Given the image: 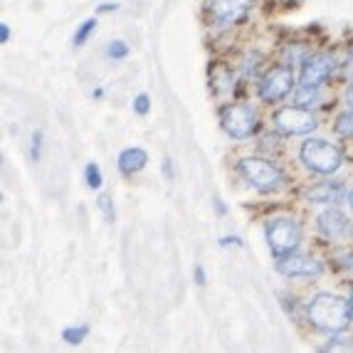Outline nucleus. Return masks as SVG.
<instances>
[{
	"mask_svg": "<svg viewBox=\"0 0 353 353\" xmlns=\"http://www.w3.org/2000/svg\"><path fill=\"white\" fill-rule=\"evenodd\" d=\"M351 309H353V292H351Z\"/></svg>",
	"mask_w": 353,
	"mask_h": 353,
	"instance_id": "31",
	"label": "nucleus"
},
{
	"mask_svg": "<svg viewBox=\"0 0 353 353\" xmlns=\"http://www.w3.org/2000/svg\"><path fill=\"white\" fill-rule=\"evenodd\" d=\"M319 99H321V92H319L316 84H299V89H296V106L309 109V106H314Z\"/></svg>",
	"mask_w": 353,
	"mask_h": 353,
	"instance_id": "14",
	"label": "nucleus"
},
{
	"mask_svg": "<svg viewBox=\"0 0 353 353\" xmlns=\"http://www.w3.org/2000/svg\"><path fill=\"white\" fill-rule=\"evenodd\" d=\"M267 245H270L274 257H287L299 250L301 242V225L294 218H274L265 228Z\"/></svg>",
	"mask_w": 353,
	"mask_h": 353,
	"instance_id": "3",
	"label": "nucleus"
},
{
	"mask_svg": "<svg viewBox=\"0 0 353 353\" xmlns=\"http://www.w3.org/2000/svg\"><path fill=\"white\" fill-rule=\"evenodd\" d=\"M97 205L101 208V212H104L106 223H114V205H112V198L109 195H99V203Z\"/></svg>",
	"mask_w": 353,
	"mask_h": 353,
	"instance_id": "20",
	"label": "nucleus"
},
{
	"mask_svg": "<svg viewBox=\"0 0 353 353\" xmlns=\"http://www.w3.org/2000/svg\"><path fill=\"white\" fill-rule=\"evenodd\" d=\"M40 141H42V134H40V131H37L35 139H32V156H35V159H37V156H40Z\"/></svg>",
	"mask_w": 353,
	"mask_h": 353,
	"instance_id": "23",
	"label": "nucleus"
},
{
	"mask_svg": "<svg viewBox=\"0 0 353 353\" xmlns=\"http://www.w3.org/2000/svg\"><path fill=\"white\" fill-rule=\"evenodd\" d=\"M336 70V57L329 52H319L314 54V57H306L304 65H301V84H316V87H321V84L329 79L331 74H334Z\"/></svg>",
	"mask_w": 353,
	"mask_h": 353,
	"instance_id": "8",
	"label": "nucleus"
},
{
	"mask_svg": "<svg viewBox=\"0 0 353 353\" xmlns=\"http://www.w3.org/2000/svg\"><path fill=\"white\" fill-rule=\"evenodd\" d=\"M8 37H10V28H8V25L3 23V25H0V40L8 42Z\"/></svg>",
	"mask_w": 353,
	"mask_h": 353,
	"instance_id": "25",
	"label": "nucleus"
},
{
	"mask_svg": "<svg viewBox=\"0 0 353 353\" xmlns=\"http://www.w3.org/2000/svg\"><path fill=\"white\" fill-rule=\"evenodd\" d=\"M301 163L309 168V171L319 173V176H331L341 168L343 163V153L336 143H329L324 139H306L301 143Z\"/></svg>",
	"mask_w": 353,
	"mask_h": 353,
	"instance_id": "2",
	"label": "nucleus"
},
{
	"mask_svg": "<svg viewBox=\"0 0 353 353\" xmlns=\"http://www.w3.org/2000/svg\"><path fill=\"white\" fill-rule=\"evenodd\" d=\"M220 245H223V248H228V245H237V248H242L245 242H242L240 237H223V240H220Z\"/></svg>",
	"mask_w": 353,
	"mask_h": 353,
	"instance_id": "22",
	"label": "nucleus"
},
{
	"mask_svg": "<svg viewBox=\"0 0 353 353\" xmlns=\"http://www.w3.org/2000/svg\"><path fill=\"white\" fill-rule=\"evenodd\" d=\"M106 54H109V57H114V59H124L126 54H129V45H126L124 40H117V42H112V45H109Z\"/></svg>",
	"mask_w": 353,
	"mask_h": 353,
	"instance_id": "19",
	"label": "nucleus"
},
{
	"mask_svg": "<svg viewBox=\"0 0 353 353\" xmlns=\"http://www.w3.org/2000/svg\"><path fill=\"white\" fill-rule=\"evenodd\" d=\"M274 124H277L279 131L289 136H304V134H312L316 129V119L309 109L304 106H284L274 114Z\"/></svg>",
	"mask_w": 353,
	"mask_h": 353,
	"instance_id": "6",
	"label": "nucleus"
},
{
	"mask_svg": "<svg viewBox=\"0 0 353 353\" xmlns=\"http://www.w3.org/2000/svg\"><path fill=\"white\" fill-rule=\"evenodd\" d=\"M220 124H223L225 134H230L232 139H250L257 131L259 117L250 104H232L223 109Z\"/></svg>",
	"mask_w": 353,
	"mask_h": 353,
	"instance_id": "5",
	"label": "nucleus"
},
{
	"mask_svg": "<svg viewBox=\"0 0 353 353\" xmlns=\"http://www.w3.org/2000/svg\"><path fill=\"white\" fill-rule=\"evenodd\" d=\"M294 89V72L292 67L282 65V67H274L270 70L265 77H262V82H259V99L262 101H279L289 94Z\"/></svg>",
	"mask_w": 353,
	"mask_h": 353,
	"instance_id": "7",
	"label": "nucleus"
},
{
	"mask_svg": "<svg viewBox=\"0 0 353 353\" xmlns=\"http://www.w3.org/2000/svg\"><path fill=\"white\" fill-rule=\"evenodd\" d=\"M163 171H165V176H171V161H165L163 163Z\"/></svg>",
	"mask_w": 353,
	"mask_h": 353,
	"instance_id": "28",
	"label": "nucleus"
},
{
	"mask_svg": "<svg viewBox=\"0 0 353 353\" xmlns=\"http://www.w3.org/2000/svg\"><path fill=\"white\" fill-rule=\"evenodd\" d=\"M84 176H87V185L92 190L101 188V171H99V165L97 163H89L87 171H84Z\"/></svg>",
	"mask_w": 353,
	"mask_h": 353,
	"instance_id": "18",
	"label": "nucleus"
},
{
	"mask_svg": "<svg viewBox=\"0 0 353 353\" xmlns=\"http://www.w3.org/2000/svg\"><path fill=\"white\" fill-rule=\"evenodd\" d=\"M343 185L341 183H316V185H312V188H306V201L309 203H339L343 198Z\"/></svg>",
	"mask_w": 353,
	"mask_h": 353,
	"instance_id": "12",
	"label": "nucleus"
},
{
	"mask_svg": "<svg viewBox=\"0 0 353 353\" xmlns=\"http://www.w3.org/2000/svg\"><path fill=\"white\" fill-rule=\"evenodd\" d=\"M94 28H97V20L94 18H89V20H84L82 23V28L77 30V35H74V45L79 48V45H84L87 42V37L94 32Z\"/></svg>",
	"mask_w": 353,
	"mask_h": 353,
	"instance_id": "17",
	"label": "nucleus"
},
{
	"mask_svg": "<svg viewBox=\"0 0 353 353\" xmlns=\"http://www.w3.org/2000/svg\"><path fill=\"white\" fill-rule=\"evenodd\" d=\"M146 163H148V156L143 148H126V151H121V156H119V171L126 173V176L139 173Z\"/></svg>",
	"mask_w": 353,
	"mask_h": 353,
	"instance_id": "13",
	"label": "nucleus"
},
{
	"mask_svg": "<svg viewBox=\"0 0 353 353\" xmlns=\"http://www.w3.org/2000/svg\"><path fill=\"white\" fill-rule=\"evenodd\" d=\"M195 282L205 284V272H203V267H195Z\"/></svg>",
	"mask_w": 353,
	"mask_h": 353,
	"instance_id": "24",
	"label": "nucleus"
},
{
	"mask_svg": "<svg viewBox=\"0 0 353 353\" xmlns=\"http://www.w3.org/2000/svg\"><path fill=\"white\" fill-rule=\"evenodd\" d=\"M319 230L329 240H343V237H348L353 232L351 220L339 208H329V210H324L319 215Z\"/></svg>",
	"mask_w": 353,
	"mask_h": 353,
	"instance_id": "11",
	"label": "nucleus"
},
{
	"mask_svg": "<svg viewBox=\"0 0 353 353\" xmlns=\"http://www.w3.org/2000/svg\"><path fill=\"white\" fill-rule=\"evenodd\" d=\"M346 104H348V109H353V84H348V89H346Z\"/></svg>",
	"mask_w": 353,
	"mask_h": 353,
	"instance_id": "26",
	"label": "nucleus"
},
{
	"mask_svg": "<svg viewBox=\"0 0 353 353\" xmlns=\"http://www.w3.org/2000/svg\"><path fill=\"white\" fill-rule=\"evenodd\" d=\"M252 8V0H212L210 12L220 25H235L245 20Z\"/></svg>",
	"mask_w": 353,
	"mask_h": 353,
	"instance_id": "10",
	"label": "nucleus"
},
{
	"mask_svg": "<svg viewBox=\"0 0 353 353\" xmlns=\"http://www.w3.org/2000/svg\"><path fill=\"white\" fill-rule=\"evenodd\" d=\"M117 3H104V6H99V12H109V10H117Z\"/></svg>",
	"mask_w": 353,
	"mask_h": 353,
	"instance_id": "27",
	"label": "nucleus"
},
{
	"mask_svg": "<svg viewBox=\"0 0 353 353\" xmlns=\"http://www.w3.org/2000/svg\"><path fill=\"white\" fill-rule=\"evenodd\" d=\"M309 321L324 334H341L351 324L353 309L351 299H343L339 294H316L309 301Z\"/></svg>",
	"mask_w": 353,
	"mask_h": 353,
	"instance_id": "1",
	"label": "nucleus"
},
{
	"mask_svg": "<svg viewBox=\"0 0 353 353\" xmlns=\"http://www.w3.org/2000/svg\"><path fill=\"white\" fill-rule=\"evenodd\" d=\"M348 205L353 208V190H351V193H348Z\"/></svg>",
	"mask_w": 353,
	"mask_h": 353,
	"instance_id": "30",
	"label": "nucleus"
},
{
	"mask_svg": "<svg viewBox=\"0 0 353 353\" xmlns=\"http://www.w3.org/2000/svg\"><path fill=\"white\" fill-rule=\"evenodd\" d=\"M87 334H89V326H72V329L62 331V339L67 343H72V346H77V343H82L87 339Z\"/></svg>",
	"mask_w": 353,
	"mask_h": 353,
	"instance_id": "16",
	"label": "nucleus"
},
{
	"mask_svg": "<svg viewBox=\"0 0 353 353\" xmlns=\"http://www.w3.org/2000/svg\"><path fill=\"white\" fill-rule=\"evenodd\" d=\"M336 134L343 139H353V109L336 119Z\"/></svg>",
	"mask_w": 353,
	"mask_h": 353,
	"instance_id": "15",
	"label": "nucleus"
},
{
	"mask_svg": "<svg viewBox=\"0 0 353 353\" xmlns=\"http://www.w3.org/2000/svg\"><path fill=\"white\" fill-rule=\"evenodd\" d=\"M134 109L136 114H146L148 112V94H139L134 99Z\"/></svg>",
	"mask_w": 353,
	"mask_h": 353,
	"instance_id": "21",
	"label": "nucleus"
},
{
	"mask_svg": "<svg viewBox=\"0 0 353 353\" xmlns=\"http://www.w3.org/2000/svg\"><path fill=\"white\" fill-rule=\"evenodd\" d=\"M348 74H353V52H351V57H348Z\"/></svg>",
	"mask_w": 353,
	"mask_h": 353,
	"instance_id": "29",
	"label": "nucleus"
},
{
	"mask_svg": "<svg viewBox=\"0 0 353 353\" xmlns=\"http://www.w3.org/2000/svg\"><path fill=\"white\" fill-rule=\"evenodd\" d=\"M277 272L284 277H319L324 272V265L312 257H296V254H287L279 257Z\"/></svg>",
	"mask_w": 353,
	"mask_h": 353,
	"instance_id": "9",
	"label": "nucleus"
},
{
	"mask_svg": "<svg viewBox=\"0 0 353 353\" xmlns=\"http://www.w3.org/2000/svg\"><path fill=\"white\" fill-rule=\"evenodd\" d=\"M240 173L252 183L259 193H274L282 188L284 176L277 165L265 159H245L240 161Z\"/></svg>",
	"mask_w": 353,
	"mask_h": 353,
	"instance_id": "4",
	"label": "nucleus"
}]
</instances>
